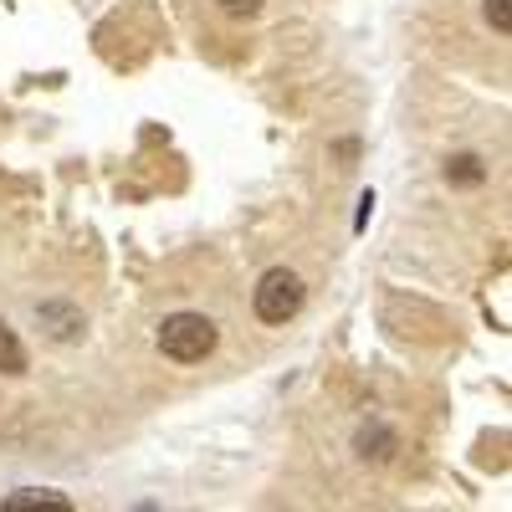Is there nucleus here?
Masks as SVG:
<instances>
[{"mask_svg":"<svg viewBox=\"0 0 512 512\" xmlns=\"http://www.w3.org/2000/svg\"><path fill=\"white\" fill-rule=\"evenodd\" d=\"M482 180H487V164L477 154H456L446 164V185H456V190H477Z\"/></svg>","mask_w":512,"mask_h":512,"instance_id":"423d86ee","label":"nucleus"},{"mask_svg":"<svg viewBox=\"0 0 512 512\" xmlns=\"http://www.w3.org/2000/svg\"><path fill=\"white\" fill-rule=\"evenodd\" d=\"M36 323L47 328L52 338H72V333L82 328V313L67 308V303H41V308H36Z\"/></svg>","mask_w":512,"mask_h":512,"instance_id":"39448f33","label":"nucleus"},{"mask_svg":"<svg viewBox=\"0 0 512 512\" xmlns=\"http://www.w3.org/2000/svg\"><path fill=\"white\" fill-rule=\"evenodd\" d=\"M216 344H221V328L205 313H175L159 323V354L175 364H200L216 354Z\"/></svg>","mask_w":512,"mask_h":512,"instance_id":"f257e3e1","label":"nucleus"},{"mask_svg":"<svg viewBox=\"0 0 512 512\" xmlns=\"http://www.w3.org/2000/svg\"><path fill=\"white\" fill-rule=\"evenodd\" d=\"M0 374H26V349L6 318H0Z\"/></svg>","mask_w":512,"mask_h":512,"instance_id":"0eeeda50","label":"nucleus"},{"mask_svg":"<svg viewBox=\"0 0 512 512\" xmlns=\"http://www.w3.org/2000/svg\"><path fill=\"white\" fill-rule=\"evenodd\" d=\"M482 11H487V21H492V31H512V0H482Z\"/></svg>","mask_w":512,"mask_h":512,"instance_id":"6e6552de","label":"nucleus"},{"mask_svg":"<svg viewBox=\"0 0 512 512\" xmlns=\"http://www.w3.org/2000/svg\"><path fill=\"white\" fill-rule=\"evenodd\" d=\"M303 297H308L303 277L287 272V267H272L262 282H256L251 308H256V318H262V323H272V328H277V323H287V318L303 313Z\"/></svg>","mask_w":512,"mask_h":512,"instance_id":"f03ea898","label":"nucleus"},{"mask_svg":"<svg viewBox=\"0 0 512 512\" xmlns=\"http://www.w3.org/2000/svg\"><path fill=\"white\" fill-rule=\"evenodd\" d=\"M31 507H52V512H72V502L52 487H21L6 497V512H31Z\"/></svg>","mask_w":512,"mask_h":512,"instance_id":"20e7f679","label":"nucleus"},{"mask_svg":"<svg viewBox=\"0 0 512 512\" xmlns=\"http://www.w3.org/2000/svg\"><path fill=\"white\" fill-rule=\"evenodd\" d=\"M354 446H359V456H364V461H374V466H384V461H390V456L400 451L395 431H390V425H379V420H369V425H364V431L354 436Z\"/></svg>","mask_w":512,"mask_h":512,"instance_id":"7ed1b4c3","label":"nucleus"},{"mask_svg":"<svg viewBox=\"0 0 512 512\" xmlns=\"http://www.w3.org/2000/svg\"><path fill=\"white\" fill-rule=\"evenodd\" d=\"M221 11L236 16V21H251L256 11H262V0H221Z\"/></svg>","mask_w":512,"mask_h":512,"instance_id":"1a4fd4ad","label":"nucleus"}]
</instances>
